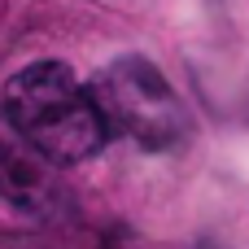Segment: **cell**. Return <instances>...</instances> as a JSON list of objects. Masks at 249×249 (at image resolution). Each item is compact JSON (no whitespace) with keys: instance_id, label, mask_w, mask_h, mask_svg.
<instances>
[{"instance_id":"cell-1","label":"cell","mask_w":249,"mask_h":249,"mask_svg":"<svg viewBox=\"0 0 249 249\" xmlns=\"http://www.w3.org/2000/svg\"><path fill=\"white\" fill-rule=\"evenodd\" d=\"M4 123L39 162H88L105 144L92 92L61 61H35L4 83Z\"/></svg>"},{"instance_id":"cell-2","label":"cell","mask_w":249,"mask_h":249,"mask_svg":"<svg viewBox=\"0 0 249 249\" xmlns=\"http://www.w3.org/2000/svg\"><path fill=\"white\" fill-rule=\"evenodd\" d=\"M88 92L105 131H118L140 149H175L188 136V109L149 57H114Z\"/></svg>"},{"instance_id":"cell-3","label":"cell","mask_w":249,"mask_h":249,"mask_svg":"<svg viewBox=\"0 0 249 249\" xmlns=\"http://www.w3.org/2000/svg\"><path fill=\"white\" fill-rule=\"evenodd\" d=\"M0 197L13 201L18 210H44L48 197H53L44 162L9 127H0Z\"/></svg>"}]
</instances>
